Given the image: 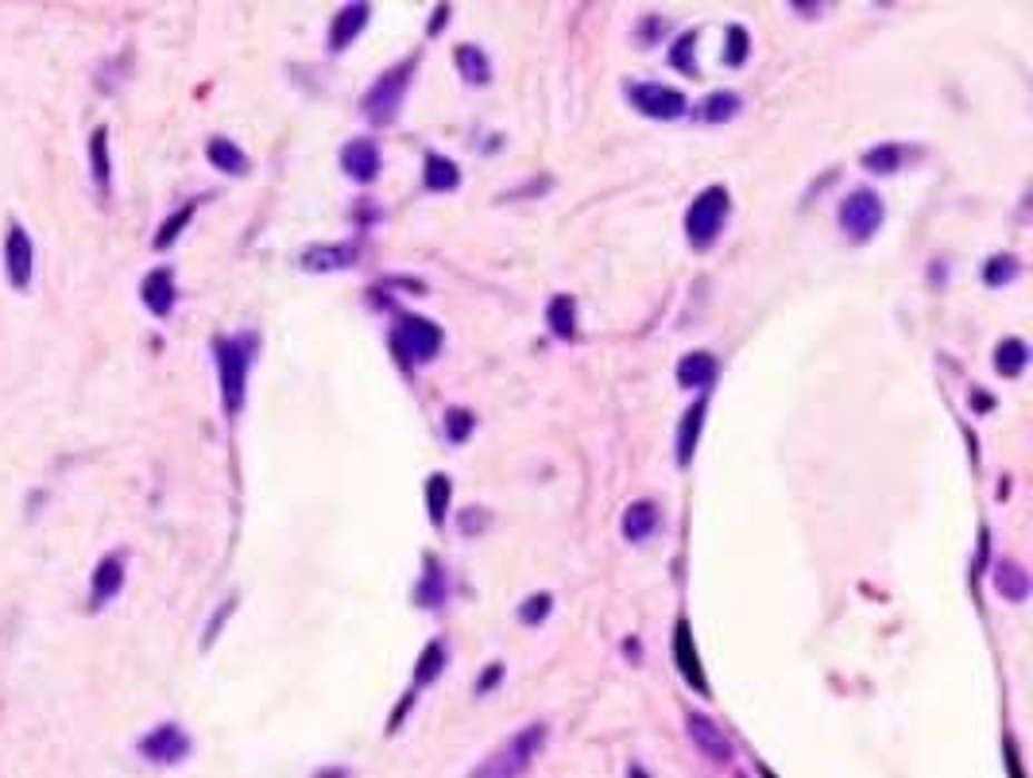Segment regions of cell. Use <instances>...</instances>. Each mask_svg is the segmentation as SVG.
<instances>
[{
  "label": "cell",
  "instance_id": "obj_1",
  "mask_svg": "<svg viewBox=\"0 0 1033 778\" xmlns=\"http://www.w3.org/2000/svg\"><path fill=\"white\" fill-rule=\"evenodd\" d=\"M542 743H547V725L519 728V732L508 736L469 778H523L527 767L534 764V756L542 751Z\"/></svg>",
  "mask_w": 1033,
  "mask_h": 778
},
{
  "label": "cell",
  "instance_id": "obj_2",
  "mask_svg": "<svg viewBox=\"0 0 1033 778\" xmlns=\"http://www.w3.org/2000/svg\"><path fill=\"white\" fill-rule=\"evenodd\" d=\"M252 337H217V380H222V407L225 415H240L244 392H248V368H252Z\"/></svg>",
  "mask_w": 1033,
  "mask_h": 778
},
{
  "label": "cell",
  "instance_id": "obj_3",
  "mask_svg": "<svg viewBox=\"0 0 1033 778\" xmlns=\"http://www.w3.org/2000/svg\"><path fill=\"white\" fill-rule=\"evenodd\" d=\"M442 326L430 318H422V314H403V318L395 322L392 329V348L399 353V361L406 364H426L437 356V348H442Z\"/></svg>",
  "mask_w": 1033,
  "mask_h": 778
},
{
  "label": "cell",
  "instance_id": "obj_4",
  "mask_svg": "<svg viewBox=\"0 0 1033 778\" xmlns=\"http://www.w3.org/2000/svg\"><path fill=\"white\" fill-rule=\"evenodd\" d=\"M728 190L724 186H709V190H701L693 198V206L686 209V237L693 248H709L716 240V233L724 229V221H728Z\"/></svg>",
  "mask_w": 1033,
  "mask_h": 778
},
{
  "label": "cell",
  "instance_id": "obj_5",
  "mask_svg": "<svg viewBox=\"0 0 1033 778\" xmlns=\"http://www.w3.org/2000/svg\"><path fill=\"white\" fill-rule=\"evenodd\" d=\"M414 67H419V59H403L399 67H392L387 75L376 78V86L368 89V97H364V112H368L372 125H392L399 117V109H403V97H406V82H411Z\"/></svg>",
  "mask_w": 1033,
  "mask_h": 778
},
{
  "label": "cell",
  "instance_id": "obj_6",
  "mask_svg": "<svg viewBox=\"0 0 1033 778\" xmlns=\"http://www.w3.org/2000/svg\"><path fill=\"white\" fill-rule=\"evenodd\" d=\"M886 209H883V198H878L875 190H852L848 198L840 201V229L848 233L856 245H864V240H872L878 233V225H883Z\"/></svg>",
  "mask_w": 1033,
  "mask_h": 778
},
{
  "label": "cell",
  "instance_id": "obj_7",
  "mask_svg": "<svg viewBox=\"0 0 1033 778\" xmlns=\"http://www.w3.org/2000/svg\"><path fill=\"white\" fill-rule=\"evenodd\" d=\"M628 101L650 120H673L686 112V93H678L673 86H658V82L628 86Z\"/></svg>",
  "mask_w": 1033,
  "mask_h": 778
},
{
  "label": "cell",
  "instance_id": "obj_8",
  "mask_svg": "<svg viewBox=\"0 0 1033 778\" xmlns=\"http://www.w3.org/2000/svg\"><path fill=\"white\" fill-rule=\"evenodd\" d=\"M140 756L148 759V764L175 767L190 756V736H186V728H178V725H159L140 740Z\"/></svg>",
  "mask_w": 1033,
  "mask_h": 778
},
{
  "label": "cell",
  "instance_id": "obj_9",
  "mask_svg": "<svg viewBox=\"0 0 1033 778\" xmlns=\"http://www.w3.org/2000/svg\"><path fill=\"white\" fill-rule=\"evenodd\" d=\"M4 272H8V283H12L16 290L31 287V275H36V245H31V237H28L23 225H12V229H8Z\"/></svg>",
  "mask_w": 1033,
  "mask_h": 778
},
{
  "label": "cell",
  "instance_id": "obj_10",
  "mask_svg": "<svg viewBox=\"0 0 1033 778\" xmlns=\"http://www.w3.org/2000/svg\"><path fill=\"white\" fill-rule=\"evenodd\" d=\"M686 728H689V740H693V748L701 751L705 759H712V764H731L736 748H731V740L720 732V725H716V720H709L705 712H686Z\"/></svg>",
  "mask_w": 1033,
  "mask_h": 778
},
{
  "label": "cell",
  "instance_id": "obj_11",
  "mask_svg": "<svg viewBox=\"0 0 1033 778\" xmlns=\"http://www.w3.org/2000/svg\"><path fill=\"white\" fill-rule=\"evenodd\" d=\"M673 662H678L681 678H686L697 693H709V682H705V670H701V654H697V647H693V628H689L686 620L673 623Z\"/></svg>",
  "mask_w": 1033,
  "mask_h": 778
},
{
  "label": "cell",
  "instance_id": "obj_12",
  "mask_svg": "<svg viewBox=\"0 0 1033 778\" xmlns=\"http://www.w3.org/2000/svg\"><path fill=\"white\" fill-rule=\"evenodd\" d=\"M140 298L156 318H167V314L175 311V298H178L175 272H170V267H156V272L140 283Z\"/></svg>",
  "mask_w": 1033,
  "mask_h": 778
},
{
  "label": "cell",
  "instance_id": "obj_13",
  "mask_svg": "<svg viewBox=\"0 0 1033 778\" xmlns=\"http://www.w3.org/2000/svg\"><path fill=\"white\" fill-rule=\"evenodd\" d=\"M125 589V558L120 554H109V558H101L97 562V570H94V585H89V604L94 608H101V604H109L112 597Z\"/></svg>",
  "mask_w": 1033,
  "mask_h": 778
},
{
  "label": "cell",
  "instance_id": "obj_14",
  "mask_svg": "<svg viewBox=\"0 0 1033 778\" xmlns=\"http://www.w3.org/2000/svg\"><path fill=\"white\" fill-rule=\"evenodd\" d=\"M341 167L356 183H372L380 175V148L372 140H348L345 151H341Z\"/></svg>",
  "mask_w": 1033,
  "mask_h": 778
},
{
  "label": "cell",
  "instance_id": "obj_15",
  "mask_svg": "<svg viewBox=\"0 0 1033 778\" xmlns=\"http://www.w3.org/2000/svg\"><path fill=\"white\" fill-rule=\"evenodd\" d=\"M356 256H361L356 245H314V248H306L298 264H303V272L322 275V272H341V267L356 264Z\"/></svg>",
  "mask_w": 1033,
  "mask_h": 778
},
{
  "label": "cell",
  "instance_id": "obj_16",
  "mask_svg": "<svg viewBox=\"0 0 1033 778\" xmlns=\"http://www.w3.org/2000/svg\"><path fill=\"white\" fill-rule=\"evenodd\" d=\"M368 16H372L368 4H345L341 8V12L333 16V28H329V51H345V47L364 31Z\"/></svg>",
  "mask_w": 1033,
  "mask_h": 778
},
{
  "label": "cell",
  "instance_id": "obj_17",
  "mask_svg": "<svg viewBox=\"0 0 1033 778\" xmlns=\"http://www.w3.org/2000/svg\"><path fill=\"white\" fill-rule=\"evenodd\" d=\"M705 411H709V400H697L693 407L686 411V418H681V431H678V465H689V461H693L697 442H701Z\"/></svg>",
  "mask_w": 1033,
  "mask_h": 778
},
{
  "label": "cell",
  "instance_id": "obj_18",
  "mask_svg": "<svg viewBox=\"0 0 1033 778\" xmlns=\"http://www.w3.org/2000/svg\"><path fill=\"white\" fill-rule=\"evenodd\" d=\"M712 380H716V356L712 353L681 356V364H678V384L681 387H697V392H705Z\"/></svg>",
  "mask_w": 1033,
  "mask_h": 778
},
{
  "label": "cell",
  "instance_id": "obj_19",
  "mask_svg": "<svg viewBox=\"0 0 1033 778\" xmlns=\"http://www.w3.org/2000/svg\"><path fill=\"white\" fill-rule=\"evenodd\" d=\"M658 531V508L650 500H636V504L623 512V539L647 542Z\"/></svg>",
  "mask_w": 1033,
  "mask_h": 778
},
{
  "label": "cell",
  "instance_id": "obj_20",
  "mask_svg": "<svg viewBox=\"0 0 1033 778\" xmlns=\"http://www.w3.org/2000/svg\"><path fill=\"white\" fill-rule=\"evenodd\" d=\"M206 156H209V164H214L222 175H233V178L248 175V156H244V151L233 140H225V136H214V140H209Z\"/></svg>",
  "mask_w": 1033,
  "mask_h": 778
},
{
  "label": "cell",
  "instance_id": "obj_21",
  "mask_svg": "<svg viewBox=\"0 0 1033 778\" xmlns=\"http://www.w3.org/2000/svg\"><path fill=\"white\" fill-rule=\"evenodd\" d=\"M547 326L550 334L558 337V342H569V337H577V303L569 295H554L547 306Z\"/></svg>",
  "mask_w": 1033,
  "mask_h": 778
},
{
  "label": "cell",
  "instance_id": "obj_22",
  "mask_svg": "<svg viewBox=\"0 0 1033 778\" xmlns=\"http://www.w3.org/2000/svg\"><path fill=\"white\" fill-rule=\"evenodd\" d=\"M453 62H458L461 78H465L469 86H488V78H492L488 55L480 51V47H473V43H461L458 51H453Z\"/></svg>",
  "mask_w": 1033,
  "mask_h": 778
},
{
  "label": "cell",
  "instance_id": "obj_23",
  "mask_svg": "<svg viewBox=\"0 0 1033 778\" xmlns=\"http://www.w3.org/2000/svg\"><path fill=\"white\" fill-rule=\"evenodd\" d=\"M739 109H744L739 93H731V89H720V93H709L701 105H697V117L709 120V125H720V120H731V117H736Z\"/></svg>",
  "mask_w": 1033,
  "mask_h": 778
},
{
  "label": "cell",
  "instance_id": "obj_24",
  "mask_svg": "<svg viewBox=\"0 0 1033 778\" xmlns=\"http://www.w3.org/2000/svg\"><path fill=\"white\" fill-rule=\"evenodd\" d=\"M89 175L101 190H109V128H94L89 136Z\"/></svg>",
  "mask_w": 1033,
  "mask_h": 778
},
{
  "label": "cell",
  "instance_id": "obj_25",
  "mask_svg": "<svg viewBox=\"0 0 1033 778\" xmlns=\"http://www.w3.org/2000/svg\"><path fill=\"white\" fill-rule=\"evenodd\" d=\"M995 589L1003 597H1011V601H1026V593H1030L1026 570H1022V565H1014V562H998L995 565Z\"/></svg>",
  "mask_w": 1033,
  "mask_h": 778
},
{
  "label": "cell",
  "instance_id": "obj_26",
  "mask_svg": "<svg viewBox=\"0 0 1033 778\" xmlns=\"http://www.w3.org/2000/svg\"><path fill=\"white\" fill-rule=\"evenodd\" d=\"M422 178H426L430 190H458L461 186L458 164L445 159V156H426V171H422Z\"/></svg>",
  "mask_w": 1033,
  "mask_h": 778
},
{
  "label": "cell",
  "instance_id": "obj_27",
  "mask_svg": "<svg viewBox=\"0 0 1033 778\" xmlns=\"http://www.w3.org/2000/svg\"><path fill=\"white\" fill-rule=\"evenodd\" d=\"M902 164H906V148L902 144H878V148L864 156V171L872 175H894Z\"/></svg>",
  "mask_w": 1033,
  "mask_h": 778
},
{
  "label": "cell",
  "instance_id": "obj_28",
  "mask_svg": "<svg viewBox=\"0 0 1033 778\" xmlns=\"http://www.w3.org/2000/svg\"><path fill=\"white\" fill-rule=\"evenodd\" d=\"M1026 364H1030V348H1026V342H1019V337H1006V342L995 348L998 376H1019Z\"/></svg>",
  "mask_w": 1033,
  "mask_h": 778
},
{
  "label": "cell",
  "instance_id": "obj_29",
  "mask_svg": "<svg viewBox=\"0 0 1033 778\" xmlns=\"http://www.w3.org/2000/svg\"><path fill=\"white\" fill-rule=\"evenodd\" d=\"M450 492H453V484L445 473H434L426 481V508H430V523L434 526L445 523V512H450Z\"/></svg>",
  "mask_w": 1033,
  "mask_h": 778
},
{
  "label": "cell",
  "instance_id": "obj_30",
  "mask_svg": "<svg viewBox=\"0 0 1033 778\" xmlns=\"http://www.w3.org/2000/svg\"><path fill=\"white\" fill-rule=\"evenodd\" d=\"M414 601L426 604V608H442L445 604V573H442V565H437L434 558H426V578H422Z\"/></svg>",
  "mask_w": 1033,
  "mask_h": 778
},
{
  "label": "cell",
  "instance_id": "obj_31",
  "mask_svg": "<svg viewBox=\"0 0 1033 778\" xmlns=\"http://www.w3.org/2000/svg\"><path fill=\"white\" fill-rule=\"evenodd\" d=\"M194 209H198V201H186V206H178L175 214H170L167 221L159 225V233H156V240H151V245H156V248H170V245H175L178 233H183L186 225L194 221Z\"/></svg>",
  "mask_w": 1033,
  "mask_h": 778
},
{
  "label": "cell",
  "instance_id": "obj_32",
  "mask_svg": "<svg viewBox=\"0 0 1033 778\" xmlns=\"http://www.w3.org/2000/svg\"><path fill=\"white\" fill-rule=\"evenodd\" d=\"M442 670H445V643H442V639H434V643L422 651V659L414 662V682L430 686L437 674H442Z\"/></svg>",
  "mask_w": 1033,
  "mask_h": 778
},
{
  "label": "cell",
  "instance_id": "obj_33",
  "mask_svg": "<svg viewBox=\"0 0 1033 778\" xmlns=\"http://www.w3.org/2000/svg\"><path fill=\"white\" fill-rule=\"evenodd\" d=\"M1019 256H1011V253H1003V256H991L987 264H983V283L987 287H1003V283H1011L1014 275H1019Z\"/></svg>",
  "mask_w": 1033,
  "mask_h": 778
},
{
  "label": "cell",
  "instance_id": "obj_34",
  "mask_svg": "<svg viewBox=\"0 0 1033 778\" xmlns=\"http://www.w3.org/2000/svg\"><path fill=\"white\" fill-rule=\"evenodd\" d=\"M693 47H697V31H681V36H678V43L670 47V62L681 70V75H697Z\"/></svg>",
  "mask_w": 1033,
  "mask_h": 778
},
{
  "label": "cell",
  "instance_id": "obj_35",
  "mask_svg": "<svg viewBox=\"0 0 1033 778\" xmlns=\"http://www.w3.org/2000/svg\"><path fill=\"white\" fill-rule=\"evenodd\" d=\"M473 426H476L473 411H465V407H450V411H445V434H450L453 442H465V437L473 434Z\"/></svg>",
  "mask_w": 1033,
  "mask_h": 778
},
{
  "label": "cell",
  "instance_id": "obj_36",
  "mask_svg": "<svg viewBox=\"0 0 1033 778\" xmlns=\"http://www.w3.org/2000/svg\"><path fill=\"white\" fill-rule=\"evenodd\" d=\"M744 59H747V31L739 28V23H731L728 47H724V62H728V67H744Z\"/></svg>",
  "mask_w": 1033,
  "mask_h": 778
},
{
  "label": "cell",
  "instance_id": "obj_37",
  "mask_svg": "<svg viewBox=\"0 0 1033 778\" xmlns=\"http://www.w3.org/2000/svg\"><path fill=\"white\" fill-rule=\"evenodd\" d=\"M550 608H554V597H550V593L527 597L523 608H519V620H523V623H542L550 615Z\"/></svg>",
  "mask_w": 1033,
  "mask_h": 778
},
{
  "label": "cell",
  "instance_id": "obj_38",
  "mask_svg": "<svg viewBox=\"0 0 1033 778\" xmlns=\"http://www.w3.org/2000/svg\"><path fill=\"white\" fill-rule=\"evenodd\" d=\"M500 674H503V667H495V662H492V667L484 670V682H480L476 690H480V693H484V690H492V686L500 682Z\"/></svg>",
  "mask_w": 1033,
  "mask_h": 778
},
{
  "label": "cell",
  "instance_id": "obj_39",
  "mask_svg": "<svg viewBox=\"0 0 1033 778\" xmlns=\"http://www.w3.org/2000/svg\"><path fill=\"white\" fill-rule=\"evenodd\" d=\"M442 20H450V4L434 8V23H430V36H437V31H442Z\"/></svg>",
  "mask_w": 1033,
  "mask_h": 778
},
{
  "label": "cell",
  "instance_id": "obj_40",
  "mask_svg": "<svg viewBox=\"0 0 1033 778\" xmlns=\"http://www.w3.org/2000/svg\"><path fill=\"white\" fill-rule=\"evenodd\" d=\"M628 778H647V775H642L639 767H631V771H628Z\"/></svg>",
  "mask_w": 1033,
  "mask_h": 778
}]
</instances>
